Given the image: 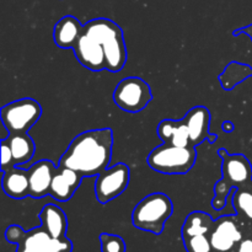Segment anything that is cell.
Listing matches in <instances>:
<instances>
[{
    "label": "cell",
    "instance_id": "6da1fadb",
    "mask_svg": "<svg viewBox=\"0 0 252 252\" xmlns=\"http://www.w3.org/2000/svg\"><path fill=\"white\" fill-rule=\"evenodd\" d=\"M112 149V129L86 130L71 140L62 155L59 165L79 172L83 177L97 176L111 164Z\"/></svg>",
    "mask_w": 252,
    "mask_h": 252
},
{
    "label": "cell",
    "instance_id": "7a4b0ae2",
    "mask_svg": "<svg viewBox=\"0 0 252 252\" xmlns=\"http://www.w3.org/2000/svg\"><path fill=\"white\" fill-rule=\"evenodd\" d=\"M84 31L93 36L102 47L106 59V69L112 73L122 70L127 62L123 31L115 21L108 19H94L84 25Z\"/></svg>",
    "mask_w": 252,
    "mask_h": 252
},
{
    "label": "cell",
    "instance_id": "3957f363",
    "mask_svg": "<svg viewBox=\"0 0 252 252\" xmlns=\"http://www.w3.org/2000/svg\"><path fill=\"white\" fill-rule=\"evenodd\" d=\"M219 155L223 159V179L214 186L216 196L212 201V207L217 211L225 207L228 196L234 189H241L252 182V166L246 157L243 154L230 155L225 149H219Z\"/></svg>",
    "mask_w": 252,
    "mask_h": 252
},
{
    "label": "cell",
    "instance_id": "277c9868",
    "mask_svg": "<svg viewBox=\"0 0 252 252\" xmlns=\"http://www.w3.org/2000/svg\"><path fill=\"white\" fill-rule=\"evenodd\" d=\"M172 212L174 206L169 196L161 192L150 193L133 209V225L140 230L160 235Z\"/></svg>",
    "mask_w": 252,
    "mask_h": 252
},
{
    "label": "cell",
    "instance_id": "5b68a950",
    "mask_svg": "<svg viewBox=\"0 0 252 252\" xmlns=\"http://www.w3.org/2000/svg\"><path fill=\"white\" fill-rule=\"evenodd\" d=\"M197 159L196 148L176 147L164 143L148 155L147 162L153 170L166 175H182L193 167Z\"/></svg>",
    "mask_w": 252,
    "mask_h": 252
},
{
    "label": "cell",
    "instance_id": "8992f818",
    "mask_svg": "<svg viewBox=\"0 0 252 252\" xmlns=\"http://www.w3.org/2000/svg\"><path fill=\"white\" fill-rule=\"evenodd\" d=\"M0 115L10 134L27 133L41 118L42 107L33 98H21L2 106Z\"/></svg>",
    "mask_w": 252,
    "mask_h": 252
},
{
    "label": "cell",
    "instance_id": "52a82bcc",
    "mask_svg": "<svg viewBox=\"0 0 252 252\" xmlns=\"http://www.w3.org/2000/svg\"><path fill=\"white\" fill-rule=\"evenodd\" d=\"M152 100L153 94L149 84L137 76L121 80L113 91V101L116 106L126 112H140Z\"/></svg>",
    "mask_w": 252,
    "mask_h": 252
},
{
    "label": "cell",
    "instance_id": "ba28073f",
    "mask_svg": "<svg viewBox=\"0 0 252 252\" xmlns=\"http://www.w3.org/2000/svg\"><path fill=\"white\" fill-rule=\"evenodd\" d=\"M130 180V170L128 165L118 162L112 167H107L96 176L95 196L101 204L120 197L127 189Z\"/></svg>",
    "mask_w": 252,
    "mask_h": 252
},
{
    "label": "cell",
    "instance_id": "9c48e42d",
    "mask_svg": "<svg viewBox=\"0 0 252 252\" xmlns=\"http://www.w3.org/2000/svg\"><path fill=\"white\" fill-rule=\"evenodd\" d=\"M209 240L214 252H234L236 245L243 240V233L239 228L236 217H221L214 221Z\"/></svg>",
    "mask_w": 252,
    "mask_h": 252
},
{
    "label": "cell",
    "instance_id": "30bf717a",
    "mask_svg": "<svg viewBox=\"0 0 252 252\" xmlns=\"http://www.w3.org/2000/svg\"><path fill=\"white\" fill-rule=\"evenodd\" d=\"M79 63L91 71H101L106 69V59L102 47L97 41L83 31L73 47Z\"/></svg>",
    "mask_w": 252,
    "mask_h": 252
},
{
    "label": "cell",
    "instance_id": "8fae6325",
    "mask_svg": "<svg viewBox=\"0 0 252 252\" xmlns=\"http://www.w3.org/2000/svg\"><path fill=\"white\" fill-rule=\"evenodd\" d=\"M184 122L189 130V143L192 147L196 148L202 142L209 138L212 143L217 139V137H211L209 134V125H211V112L208 108L203 106H196L191 108L186 113Z\"/></svg>",
    "mask_w": 252,
    "mask_h": 252
},
{
    "label": "cell",
    "instance_id": "7c38bea8",
    "mask_svg": "<svg viewBox=\"0 0 252 252\" xmlns=\"http://www.w3.org/2000/svg\"><path fill=\"white\" fill-rule=\"evenodd\" d=\"M57 167L51 160H39L29 169L30 196L33 198H43L49 196L52 180Z\"/></svg>",
    "mask_w": 252,
    "mask_h": 252
},
{
    "label": "cell",
    "instance_id": "4fadbf2b",
    "mask_svg": "<svg viewBox=\"0 0 252 252\" xmlns=\"http://www.w3.org/2000/svg\"><path fill=\"white\" fill-rule=\"evenodd\" d=\"M83 179L84 177L79 172L59 165L52 180L49 196L59 202L69 201L74 196L76 189L80 187Z\"/></svg>",
    "mask_w": 252,
    "mask_h": 252
},
{
    "label": "cell",
    "instance_id": "5bb4252c",
    "mask_svg": "<svg viewBox=\"0 0 252 252\" xmlns=\"http://www.w3.org/2000/svg\"><path fill=\"white\" fill-rule=\"evenodd\" d=\"M1 172V186L7 197L14 199H24L30 196L29 170L12 166Z\"/></svg>",
    "mask_w": 252,
    "mask_h": 252
},
{
    "label": "cell",
    "instance_id": "9a60e30c",
    "mask_svg": "<svg viewBox=\"0 0 252 252\" xmlns=\"http://www.w3.org/2000/svg\"><path fill=\"white\" fill-rule=\"evenodd\" d=\"M83 31L84 25H81V22L76 17L66 15V16L62 17L54 26V42L59 48H73Z\"/></svg>",
    "mask_w": 252,
    "mask_h": 252
},
{
    "label": "cell",
    "instance_id": "2e32d148",
    "mask_svg": "<svg viewBox=\"0 0 252 252\" xmlns=\"http://www.w3.org/2000/svg\"><path fill=\"white\" fill-rule=\"evenodd\" d=\"M42 226L54 239L65 238L68 220L66 216L56 204H47L39 213Z\"/></svg>",
    "mask_w": 252,
    "mask_h": 252
},
{
    "label": "cell",
    "instance_id": "e0dca14e",
    "mask_svg": "<svg viewBox=\"0 0 252 252\" xmlns=\"http://www.w3.org/2000/svg\"><path fill=\"white\" fill-rule=\"evenodd\" d=\"M158 135L166 144L176 145V147H189V130L184 120H164L159 123L157 128Z\"/></svg>",
    "mask_w": 252,
    "mask_h": 252
},
{
    "label": "cell",
    "instance_id": "ac0fdd59",
    "mask_svg": "<svg viewBox=\"0 0 252 252\" xmlns=\"http://www.w3.org/2000/svg\"><path fill=\"white\" fill-rule=\"evenodd\" d=\"M5 140L12 152L15 166H22L33 158L36 145H34L33 139L27 133L10 134L9 138Z\"/></svg>",
    "mask_w": 252,
    "mask_h": 252
},
{
    "label": "cell",
    "instance_id": "d6986e66",
    "mask_svg": "<svg viewBox=\"0 0 252 252\" xmlns=\"http://www.w3.org/2000/svg\"><path fill=\"white\" fill-rule=\"evenodd\" d=\"M214 226V220L204 212H193L185 220L182 226V238H192L196 235H208Z\"/></svg>",
    "mask_w": 252,
    "mask_h": 252
},
{
    "label": "cell",
    "instance_id": "ffe728a7",
    "mask_svg": "<svg viewBox=\"0 0 252 252\" xmlns=\"http://www.w3.org/2000/svg\"><path fill=\"white\" fill-rule=\"evenodd\" d=\"M252 75V68H250L246 64L236 63V62H231L223 73L219 76L220 84L223 85V89L225 90H231L235 88L239 83L244 81L245 79L250 78Z\"/></svg>",
    "mask_w": 252,
    "mask_h": 252
},
{
    "label": "cell",
    "instance_id": "44dd1931",
    "mask_svg": "<svg viewBox=\"0 0 252 252\" xmlns=\"http://www.w3.org/2000/svg\"><path fill=\"white\" fill-rule=\"evenodd\" d=\"M233 207L239 216L252 221V192L241 189H233Z\"/></svg>",
    "mask_w": 252,
    "mask_h": 252
},
{
    "label": "cell",
    "instance_id": "7402d4cb",
    "mask_svg": "<svg viewBox=\"0 0 252 252\" xmlns=\"http://www.w3.org/2000/svg\"><path fill=\"white\" fill-rule=\"evenodd\" d=\"M185 248L189 252H214L208 235H196L184 239Z\"/></svg>",
    "mask_w": 252,
    "mask_h": 252
},
{
    "label": "cell",
    "instance_id": "603a6c76",
    "mask_svg": "<svg viewBox=\"0 0 252 252\" xmlns=\"http://www.w3.org/2000/svg\"><path fill=\"white\" fill-rule=\"evenodd\" d=\"M101 251L102 252H126V243L121 236L113 234H101Z\"/></svg>",
    "mask_w": 252,
    "mask_h": 252
},
{
    "label": "cell",
    "instance_id": "cb8c5ba5",
    "mask_svg": "<svg viewBox=\"0 0 252 252\" xmlns=\"http://www.w3.org/2000/svg\"><path fill=\"white\" fill-rule=\"evenodd\" d=\"M25 236H26V231L19 225H10L6 229V231H5V238H6V240L9 243L17 244V245L24 240Z\"/></svg>",
    "mask_w": 252,
    "mask_h": 252
},
{
    "label": "cell",
    "instance_id": "d4e9b609",
    "mask_svg": "<svg viewBox=\"0 0 252 252\" xmlns=\"http://www.w3.org/2000/svg\"><path fill=\"white\" fill-rule=\"evenodd\" d=\"M15 166L14 157L6 140H1V171Z\"/></svg>",
    "mask_w": 252,
    "mask_h": 252
},
{
    "label": "cell",
    "instance_id": "484cf974",
    "mask_svg": "<svg viewBox=\"0 0 252 252\" xmlns=\"http://www.w3.org/2000/svg\"><path fill=\"white\" fill-rule=\"evenodd\" d=\"M234 252H252V238L243 239V240L236 245Z\"/></svg>",
    "mask_w": 252,
    "mask_h": 252
},
{
    "label": "cell",
    "instance_id": "4316f807",
    "mask_svg": "<svg viewBox=\"0 0 252 252\" xmlns=\"http://www.w3.org/2000/svg\"><path fill=\"white\" fill-rule=\"evenodd\" d=\"M240 33H245L248 34L249 37L252 39V25L248 27H243V29H239L236 31H234V34H240Z\"/></svg>",
    "mask_w": 252,
    "mask_h": 252
},
{
    "label": "cell",
    "instance_id": "83f0119b",
    "mask_svg": "<svg viewBox=\"0 0 252 252\" xmlns=\"http://www.w3.org/2000/svg\"><path fill=\"white\" fill-rule=\"evenodd\" d=\"M223 129L224 132H231L234 129V126L231 122H224L223 123Z\"/></svg>",
    "mask_w": 252,
    "mask_h": 252
}]
</instances>
